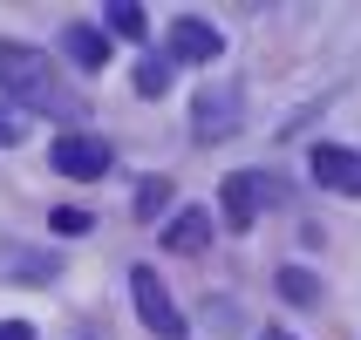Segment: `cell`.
<instances>
[{
  "label": "cell",
  "instance_id": "cell-1",
  "mask_svg": "<svg viewBox=\"0 0 361 340\" xmlns=\"http://www.w3.org/2000/svg\"><path fill=\"white\" fill-rule=\"evenodd\" d=\"M0 96L27 116H82V102L61 89L55 61L41 48H20V41H0Z\"/></svg>",
  "mask_w": 361,
  "mask_h": 340
},
{
  "label": "cell",
  "instance_id": "cell-2",
  "mask_svg": "<svg viewBox=\"0 0 361 340\" xmlns=\"http://www.w3.org/2000/svg\"><path fill=\"white\" fill-rule=\"evenodd\" d=\"M130 300H137V320L150 327L157 340H184V313L171 306V293H164V279L150 272V265H137V272H130Z\"/></svg>",
  "mask_w": 361,
  "mask_h": 340
},
{
  "label": "cell",
  "instance_id": "cell-3",
  "mask_svg": "<svg viewBox=\"0 0 361 340\" xmlns=\"http://www.w3.org/2000/svg\"><path fill=\"white\" fill-rule=\"evenodd\" d=\"M219 198H225V225H232V232H245V225L259 218L266 198H280V184L259 177V170H232V177L219 184Z\"/></svg>",
  "mask_w": 361,
  "mask_h": 340
},
{
  "label": "cell",
  "instance_id": "cell-4",
  "mask_svg": "<svg viewBox=\"0 0 361 340\" xmlns=\"http://www.w3.org/2000/svg\"><path fill=\"white\" fill-rule=\"evenodd\" d=\"M245 122V102H239V89H198V102H191V130H198V143H219V137H232Z\"/></svg>",
  "mask_w": 361,
  "mask_h": 340
},
{
  "label": "cell",
  "instance_id": "cell-5",
  "mask_svg": "<svg viewBox=\"0 0 361 340\" xmlns=\"http://www.w3.org/2000/svg\"><path fill=\"white\" fill-rule=\"evenodd\" d=\"M48 157H55V177L89 184V177H102V170H109V143L75 130V137H55V143H48Z\"/></svg>",
  "mask_w": 361,
  "mask_h": 340
},
{
  "label": "cell",
  "instance_id": "cell-6",
  "mask_svg": "<svg viewBox=\"0 0 361 340\" xmlns=\"http://www.w3.org/2000/svg\"><path fill=\"white\" fill-rule=\"evenodd\" d=\"M219 48H225V34L212 20L184 14V20H171V48H164V55L171 61H219Z\"/></svg>",
  "mask_w": 361,
  "mask_h": 340
},
{
  "label": "cell",
  "instance_id": "cell-7",
  "mask_svg": "<svg viewBox=\"0 0 361 340\" xmlns=\"http://www.w3.org/2000/svg\"><path fill=\"white\" fill-rule=\"evenodd\" d=\"M314 177H321L327 191L361 198V157H355V150H341V143H321V150H314Z\"/></svg>",
  "mask_w": 361,
  "mask_h": 340
},
{
  "label": "cell",
  "instance_id": "cell-8",
  "mask_svg": "<svg viewBox=\"0 0 361 340\" xmlns=\"http://www.w3.org/2000/svg\"><path fill=\"white\" fill-rule=\"evenodd\" d=\"M61 48H68V61H75V68H89V75H96V68H109V34H102V27H61Z\"/></svg>",
  "mask_w": 361,
  "mask_h": 340
},
{
  "label": "cell",
  "instance_id": "cell-9",
  "mask_svg": "<svg viewBox=\"0 0 361 340\" xmlns=\"http://www.w3.org/2000/svg\"><path fill=\"white\" fill-rule=\"evenodd\" d=\"M204 245H212V218L204 211H178L164 225V252H204Z\"/></svg>",
  "mask_w": 361,
  "mask_h": 340
},
{
  "label": "cell",
  "instance_id": "cell-10",
  "mask_svg": "<svg viewBox=\"0 0 361 340\" xmlns=\"http://www.w3.org/2000/svg\"><path fill=\"white\" fill-rule=\"evenodd\" d=\"M164 89H171V55H143V61H137V96L157 102Z\"/></svg>",
  "mask_w": 361,
  "mask_h": 340
},
{
  "label": "cell",
  "instance_id": "cell-11",
  "mask_svg": "<svg viewBox=\"0 0 361 340\" xmlns=\"http://www.w3.org/2000/svg\"><path fill=\"white\" fill-rule=\"evenodd\" d=\"M280 293H286L293 306H314V300H321V279L300 272V265H286V272H280Z\"/></svg>",
  "mask_w": 361,
  "mask_h": 340
},
{
  "label": "cell",
  "instance_id": "cell-12",
  "mask_svg": "<svg viewBox=\"0 0 361 340\" xmlns=\"http://www.w3.org/2000/svg\"><path fill=\"white\" fill-rule=\"evenodd\" d=\"M164 198H171V184H164V177H143V184H137V218H157Z\"/></svg>",
  "mask_w": 361,
  "mask_h": 340
},
{
  "label": "cell",
  "instance_id": "cell-13",
  "mask_svg": "<svg viewBox=\"0 0 361 340\" xmlns=\"http://www.w3.org/2000/svg\"><path fill=\"white\" fill-rule=\"evenodd\" d=\"M109 27L137 41V34H143V7H137V0H116V7H109Z\"/></svg>",
  "mask_w": 361,
  "mask_h": 340
},
{
  "label": "cell",
  "instance_id": "cell-14",
  "mask_svg": "<svg viewBox=\"0 0 361 340\" xmlns=\"http://www.w3.org/2000/svg\"><path fill=\"white\" fill-rule=\"evenodd\" d=\"M55 232H68V239H75V232H89V211H75V204H61V211H55Z\"/></svg>",
  "mask_w": 361,
  "mask_h": 340
},
{
  "label": "cell",
  "instance_id": "cell-15",
  "mask_svg": "<svg viewBox=\"0 0 361 340\" xmlns=\"http://www.w3.org/2000/svg\"><path fill=\"white\" fill-rule=\"evenodd\" d=\"M0 340H35V327L27 320H0Z\"/></svg>",
  "mask_w": 361,
  "mask_h": 340
},
{
  "label": "cell",
  "instance_id": "cell-16",
  "mask_svg": "<svg viewBox=\"0 0 361 340\" xmlns=\"http://www.w3.org/2000/svg\"><path fill=\"white\" fill-rule=\"evenodd\" d=\"M14 137H20V122H14V116H0V143H14Z\"/></svg>",
  "mask_w": 361,
  "mask_h": 340
},
{
  "label": "cell",
  "instance_id": "cell-17",
  "mask_svg": "<svg viewBox=\"0 0 361 340\" xmlns=\"http://www.w3.org/2000/svg\"><path fill=\"white\" fill-rule=\"evenodd\" d=\"M266 340H293V334H280V327H273V334H266Z\"/></svg>",
  "mask_w": 361,
  "mask_h": 340
}]
</instances>
